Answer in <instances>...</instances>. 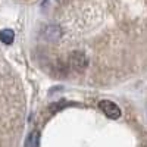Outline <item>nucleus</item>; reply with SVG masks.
Instances as JSON below:
<instances>
[{
    "mask_svg": "<svg viewBox=\"0 0 147 147\" xmlns=\"http://www.w3.org/2000/svg\"><path fill=\"white\" fill-rule=\"evenodd\" d=\"M22 96L3 59H0V147H15L21 119H22Z\"/></svg>",
    "mask_w": 147,
    "mask_h": 147,
    "instance_id": "1",
    "label": "nucleus"
},
{
    "mask_svg": "<svg viewBox=\"0 0 147 147\" xmlns=\"http://www.w3.org/2000/svg\"><path fill=\"white\" fill-rule=\"evenodd\" d=\"M99 109L109 118V119H118L121 116V109L116 103L110 100H100L99 102Z\"/></svg>",
    "mask_w": 147,
    "mask_h": 147,
    "instance_id": "2",
    "label": "nucleus"
},
{
    "mask_svg": "<svg viewBox=\"0 0 147 147\" xmlns=\"http://www.w3.org/2000/svg\"><path fill=\"white\" fill-rule=\"evenodd\" d=\"M40 146V132L38 131H32L25 140V147H38Z\"/></svg>",
    "mask_w": 147,
    "mask_h": 147,
    "instance_id": "3",
    "label": "nucleus"
},
{
    "mask_svg": "<svg viewBox=\"0 0 147 147\" xmlns=\"http://www.w3.org/2000/svg\"><path fill=\"white\" fill-rule=\"evenodd\" d=\"M13 38H15V34L12 30H3L0 32V40H2L5 44H10L13 43Z\"/></svg>",
    "mask_w": 147,
    "mask_h": 147,
    "instance_id": "4",
    "label": "nucleus"
}]
</instances>
